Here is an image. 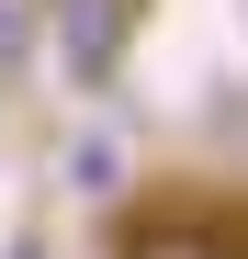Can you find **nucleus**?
I'll list each match as a JSON object with an SVG mask.
<instances>
[{
	"label": "nucleus",
	"mask_w": 248,
	"mask_h": 259,
	"mask_svg": "<svg viewBox=\"0 0 248 259\" xmlns=\"http://www.w3.org/2000/svg\"><path fill=\"white\" fill-rule=\"evenodd\" d=\"M46 12V46L68 68V91H113L124 57H136V23H147V0H34Z\"/></svg>",
	"instance_id": "1"
},
{
	"label": "nucleus",
	"mask_w": 248,
	"mask_h": 259,
	"mask_svg": "<svg viewBox=\"0 0 248 259\" xmlns=\"http://www.w3.org/2000/svg\"><path fill=\"white\" fill-rule=\"evenodd\" d=\"M113 259H237V214L226 203H181V214H136V226H124V248Z\"/></svg>",
	"instance_id": "2"
},
{
	"label": "nucleus",
	"mask_w": 248,
	"mask_h": 259,
	"mask_svg": "<svg viewBox=\"0 0 248 259\" xmlns=\"http://www.w3.org/2000/svg\"><path fill=\"white\" fill-rule=\"evenodd\" d=\"M57 181H68L79 203H124V192H136V158H124L113 124H79V136L57 147Z\"/></svg>",
	"instance_id": "3"
},
{
	"label": "nucleus",
	"mask_w": 248,
	"mask_h": 259,
	"mask_svg": "<svg viewBox=\"0 0 248 259\" xmlns=\"http://www.w3.org/2000/svg\"><path fill=\"white\" fill-rule=\"evenodd\" d=\"M34 46H46V12H34V0H0V91H23Z\"/></svg>",
	"instance_id": "4"
},
{
	"label": "nucleus",
	"mask_w": 248,
	"mask_h": 259,
	"mask_svg": "<svg viewBox=\"0 0 248 259\" xmlns=\"http://www.w3.org/2000/svg\"><path fill=\"white\" fill-rule=\"evenodd\" d=\"M0 259H57L46 237H34V226H12V248H0Z\"/></svg>",
	"instance_id": "5"
}]
</instances>
